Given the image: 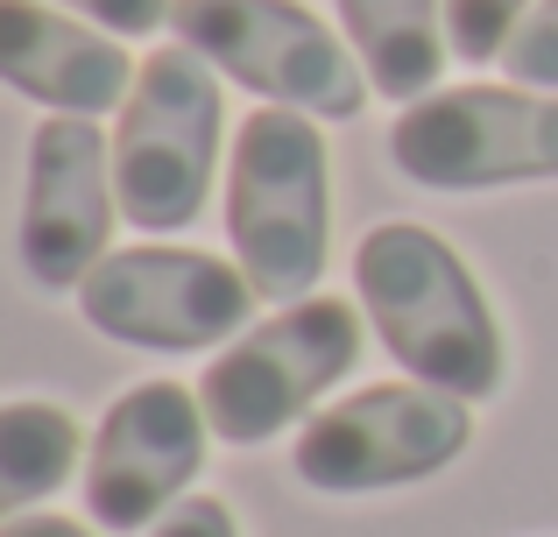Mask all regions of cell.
<instances>
[{
	"instance_id": "1",
	"label": "cell",
	"mask_w": 558,
	"mask_h": 537,
	"mask_svg": "<svg viewBox=\"0 0 558 537\" xmlns=\"http://www.w3.org/2000/svg\"><path fill=\"white\" fill-rule=\"evenodd\" d=\"M354 297L368 312L375 340L410 382H432L446 396H495L509 375V346L481 297L474 269L417 220H381L354 248Z\"/></svg>"
},
{
	"instance_id": "2",
	"label": "cell",
	"mask_w": 558,
	"mask_h": 537,
	"mask_svg": "<svg viewBox=\"0 0 558 537\" xmlns=\"http://www.w3.org/2000/svg\"><path fill=\"white\" fill-rule=\"evenodd\" d=\"M227 241L262 304H298L332 255V156L312 113L255 107L227 156Z\"/></svg>"
},
{
	"instance_id": "3",
	"label": "cell",
	"mask_w": 558,
	"mask_h": 537,
	"mask_svg": "<svg viewBox=\"0 0 558 537\" xmlns=\"http://www.w3.org/2000/svg\"><path fill=\"white\" fill-rule=\"evenodd\" d=\"M219 135H227L219 71L184 42L142 57V78L121 107V127H113L121 220L142 234H184L213 198Z\"/></svg>"
},
{
	"instance_id": "4",
	"label": "cell",
	"mask_w": 558,
	"mask_h": 537,
	"mask_svg": "<svg viewBox=\"0 0 558 537\" xmlns=\"http://www.w3.org/2000/svg\"><path fill=\"white\" fill-rule=\"evenodd\" d=\"M170 36L233 85L312 121H354L368 107V71L304 0H178Z\"/></svg>"
},
{
	"instance_id": "5",
	"label": "cell",
	"mask_w": 558,
	"mask_h": 537,
	"mask_svg": "<svg viewBox=\"0 0 558 537\" xmlns=\"http://www.w3.org/2000/svg\"><path fill=\"white\" fill-rule=\"evenodd\" d=\"M361 304L340 297H298L276 318L247 326L219 361H205L198 403L213 439L262 446L283 425L312 417V403L361 361Z\"/></svg>"
},
{
	"instance_id": "6",
	"label": "cell",
	"mask_w": 558,
	"mask_h": 537,
	"mask_svg": "<svg viewBox=\"0 0 558 537\" xmlns=\"http://www.w3.org/2000/svg\"><path fill=\"white\" fill-rule=\"evenodd\" d=\"M466 446H474L466 396H446L432 382H375L318 411L290 446V467L318 496H381L446 474Z\"/></svg>"
},
{
	"instance_id": "7",
	"label": "cell",
	"mask_w": 558,
	"mask_h": 537,
	"mask_svg": "<svg viewBox=\"0 0 558 537\" xmlns=\"http://www.w3.org/2000/svg\"><path fill=\"white\" fill-rule=\"evenodd\" d=\"M389 163L424 192H495L558 178V93L452 85L396 113Z\"/></svg>"
},
{
	"instance_id": "8",
	"label": "cell",
	"mask_w": 558,
	"mask_h": 537,
	"mask_svg": "<svg viewBox=\"0 0 558 537\" xmlns=\"http://www.w3.org/2000/svg\"><path fill=\"white\" fill-rule=\"evenodd\" d=\"M255 283L241 263L205 248H113L78 283V312L99 340L142 346V354H205L233 340L255 312Z\"/></svg>"
},
{
	"instance_id": "9",
	"label": "cell",
	"mask_w": 558,
	"mask_h": 537,
	"mask_svg": "<svg viewBox=\"0 0 558 537\" xmlns=\"http://www.w3.org/2000/svg\"><path fill=\"white\" fill-rule=\"evenodd\" d=\"M205 403L184 382H135L85 446V510L99 530H156L205 467Z\"/></svg>"
},
{
	"instance_id": "10",
	"label": "cell",
	"mask_w": 558,
	"mask_h": 537,
	"mask_svg": "<svg viewBox=\"0 0 558 537\" xmlns=\"http://www.w3.org/2000/svg\"><path fill=\"white\" fill-rule=\"evenodd\" d=\"M113 142L85 113H50L28 135V192H22V269L43 290H78L113 255Z\"/></svg>"
},
{
	"instance_id": "11",
	"label": "cell",
	"mask_w": 558,
	"mask_h": 537,
	"mask_svg": "<svg viewBox=\"0 0 558 537\" xmlns=\"http://www.w3.org/2000/svg\"><path fill=\"white\" fill-rule=\"evenodd\" d=\"M0 78L50 113H113L128 107L142 64L99 22H64L43 0H0Z\"/></svg>"
},
{
	"instance_id": "12",
	"label": "cell",
	"mask_w": 558,
	"mask_h": 537,
	"mask_svg": "<svg viewBox=\"0 0 558 537\" xmlns=\"http://www.w3.org/2000/svg\"><path fill=\"white\" fill-rule=\"evenodd\" d=\"M340 22L381 99L417 107L438 93V71L452 57L446 0H340Z\"/></svg>"
},
{
	"instance_id": "13",
	"label": "cell",
	"mask_w": 558,
	"mask_h": 537,
	"mask_svg": "<svg viewBox=\"0 0 558 537\" xmlns=\"http://www.w3.org/2000/svg\"><path fill=\"white\" fill-rule=\"evenodd\" d=\"M85 460V439H78V417L64 403H43V396H14L0 411V502L14 516L36 510L43 496L78 474Z\"/></svg>"
},
{
	"instance_id": "14",
	"label": "cell",
	"mask_w": 558,
	"mask_h": 537,
	"mask_svg": "<svg viewBox=\"0 0 558 537\" xmlns=\"http://www.w3.org/2000/svg\"><path fill=\"white\" fill-rule=\"evenodd\" d=\"M531 0H446V36L460 64H502L509 36L523 28Z\"/></svg>"
},
{
	"instance_id": "15",
	"label": "cell",
	"mask_w": 558,
	"mask_h": 537,
	"mask_svg": "<svg viewBox=\"0 0 558 537\" xmlns=\"http://www.w3.org/2000/svg\"><path fill=\"white\" fill-rule=\"evenodd\" d=\"M502 71L517 85L558 93V0H537V8L523 14V28L509 36V50H502Z\"/></svg>"
},
{
	"instance_id": "16",
	"label": "cell",
	"mask_w": 558,
	"mask_h": 537,
	"mask_svg": "<svg viewBox=\"0 0 558 537\" xmlns=\"http://www.w3.org/2000/svg\"><path fill=\"white\" fill-rule=\"evenodd\" d=\"M57 8H78L85 22L113 28V36H156L178 0H57Z\"/></svg>"
},
{
	"instance_id": "17",
	"label": "cell",
	"mask_w": 558,
	"mask_h": 537,
	"mask_svg": "<svg viewBox=\"0 0 558 537\" xmlns=\"http://www.w3.org/2000/svg\"><path fill=\"white\" fill-rule=\"evenodd\" d=\"M149 537H241V524H233L227 502H213V496H184Z\"/></svg>"
},
{
	"instance_id": "18",
	"label": "cell",
	"mask_w": 558,
	"mask_h": 537,
	"mask_svg": "<svg viewBox=\"0 0 558 537\" xmlns=\"http://www.w3.org/2000/svg\"><path fill=\"white\" fill-rule=\"evenodd\" d=\"M0 537H99V530L71 524V516H43V510H22V516H8V524H0Z\"/></svg>"
}]
</instances>
